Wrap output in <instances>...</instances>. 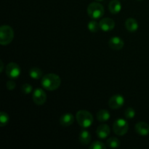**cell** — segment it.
I'll return each mask as SVG.
<instances>
[{
  "label": "cell",
  "mask_w": 149,
  "mask_h": 149,
  "mask_svg": "<svg viewBox=\"0 0 149 149\" xmlns=\"http://www.w3.org/2000/svg\"><path fill=\"white\" fill-rule=\"evenodd\" d=\"M41 84L45 90L48 91H54L59 88L61 84V79L57 74H47L42 78Z\"/></svg>",
  "instance_id": "cell-1"
},
{
  "label": "cell",
  "mask_w": 149,
  "mask_h": 149,
  "mask_svg": "<svg viewBox=\"0 0 149 149\" xmlns=\"http://www.w3.org/2000/svg\"><path fill=\"white\" fill-rule=\"evenodd\" d=\"M77 121L79 125L83 128H88L93 125V116L89 111L86 110L79 111L76 115Z\"/></svg>",
  "instance_id": "cell-2"
},
{
  "label": "cell",
  "mask_w": 149,
  "mask_h": 149,
  "mask_svg": "<svg viewBox=\"0 0 149 149\" xmlns=\"http://www.w3.org/2000/svg\"><path fill=\"white\" fill-rule=\"evenodd\" d=\"M14 38V31L12 27L7 25L1 26L0 28V44L7 45L11 43Z\"/></svg>",
  "instance_id": "cell-3"
},
{
  "label": "cell",
  "mask_w": 149,
  "mask_h": 149,
  "mask_svg": "<svg viewBox=\"0 0 149 149\" xmlns=\"http://www.w3.org/2000/svg\"><path fill=\"white\" fill-rule=\"evenodd\" d=\"M87 14L93 19L100 18L104 15V8L102 4L93 2L87 7Z\"/></svg>",
  "instance_id": "cell-4"
},
{
  "label": "cell",
  "mask_w": 149,
  "mask_h": 149,
  "mask_svg": "<svg viewBox=\"0 0 149 149\" xmlns=\"http://www.w3.org/2000/svg\"><path fill=\"white\" fill-rule=\"evenodd\" d=\"M129 130V125L125 119H118L114 122L113 125V130L117 135H124Z\"/></svg>",
  "instance_id": "cell-5"
},
{
  "label": "cell",
  "mask_w": 149,
  "mask_h": 149,
  "mask_svg": "<svg viewBox=\"0 0 149 149\" xmlns=\"http://www.w3.org/2000/svg\"><path fill=\"white\" fill-rule=\"evenodd\" d=\"M21 73L20 66L15 63H10L6 67V74L10 79H16Z\"/></svg>",
  "instance_id": "cell-6"
},
{
  "label": "cell",
  "mask_w": 149,
  "mask_h": 149,
  "mask_svg": "<svg viewBox=\"0 0 149 149\" xmlns=\"http://www.w3.org/2000/svg\"><path fill=\"white\" fill-rule=\"evenodd\" d=\"M33 100L35 104L42 106L47 100V94L42 89L37 88L33 93Z\"/></svg>",
  "instance_id": "cell-7"
},
{
  "label": "cell",
  "mask_w": 149,
  "mask_h": 149,
  "mask_svg": "<svg viewBox=\"0 0 149 149\" xmlns=\"http://www.w3.org/2000/svg\"><path fill=\"white\" fill-rule=\"evenodd\" d=\"M125 98L121 95H114L109 101V106L112 109H119L124 106Z\"/></svg>",
  "instance_id": "cell-8"
},
{
  "label": "cell",
  "mask_w": 149,
  "mask_h": 149,
  "mask_svg": "<svg viewBox=\"0 0 149 149\" xmlns=\"http://www.w3.org/2000/svg\"><path fill=\"white\" fill-rule=\"evenodd\" d=\"M99 24H100V29L103 31H110L113 30L115 27L114 20L109 17L102 19L99 22Z\"/></svg>",
  "instance_id": "cell-9"
},
{
  "label": "cell",
  "mask_w": 149,
  "mask_h": 149,
  "mask_svg": "<svg viewBox=\"0 0 149 149\" xmlns=\"http://www.w3.org/2000/svg\"><path fill=\"white\" fill-rule=\"evenodd\" d=\"M124 45H125L124 41L122 40V39H121L120 37H118V36L112 37L109 41V47L113 50H120L121 49L123 48Z\"/></svg>",
  "instance_id": "cell-10"
},
{
  "label": "cell",
  "mask_w": 149,
  "mask_h": 149,
  "mask_svg": "<svg viewBox=\"0 0 149 149\" xmlns=\"http://www.w3.org/2000/svg\"><path fill=\"white\" fill-rule=\"evenodd\" d=\"M110 127H109L107 125H100V126L97 128V130H96L97 136L100 139H105V138H108L109 135H110Z\"/></svg>",
  "instance_id": "cell-11"
},
{
  "label": "cell",
  "mask_w": 149,
  "mask_h": 149,
  "mask_svg": "<svg viewBox=\"0 0 149 149\" xmlns=\"http://www.w3.org/2000/svg\"><path fill=\"white\" fill-rule=\"evenodd\" d=\"M135 131L139 135L145 136L149 134V125L143 122H138L135 125Z\"/></svg>",
  "instance_id": "cell-12"
},
{
  "label": "cell",
  "mask_w": 149,
  "mask_h": 149,
  "mask_svg": "<svg viewBox=\"0 0 149 149\" xmlns=\"http://www.w3.org/2000/svg\"><path fill=\"white\" fill-rule=\"evenodd\" d=\"M74 116L72 113H66L63 115L60 119V124L63 127H69L74 123Z\"/></svg>",
  "instance_id": "cell-13"
},
{
  "label": "cell",
  "mask_w": 149,
  "mask_h": 149,
  "mask_svg": "<svg viewBox=\"0 0 149 149\" xmlns=\"http://www.w3.org/2000/svg\"><path fill=\"white\" fill-rule=\"evenodd\" d=\"M125 27L130 32H135L138 29V23L135 19L128 18L125 21Z\"/></svg>",
  "instance_id": "cell-14"
},
{
  "label": "cell",
  "mask_w": 149,
  "mask_h": 149,
  "mask_svg": "<svg viewBox=\"0 0 149 149\" xmlns=\"http://www.w3.org/2000/svg\"><path fill=\"white\" fill-rule=\"evenodd\" d=\"M109 10L112 14H118L122 10V4L118 0H112L109 4Z\"/></svg>",
  "instance_id": "cell-15"
},
{
  "label": "cell",
  "mask_w": 149,
  "mask_h": 149,
  "mask_svg": "<svg viewBox=\"0 0 149 149\" xmlns=\"http://www.w3.org/2000/svg\"><path fill=\"white\" fill-rule=\"evenodd\" d=\"M91 135L87 130H83L79 134V141L82 145H87L91 141Z\"/></svg>",
  "instance_id": "cell-16"
},
{
  "label": "cell",
  "mask_w": 149,
  "mask_h": 149,
  "mask_svg": "<svg viewBox=\"0 0 149 149\" xmlns=\"http://www.w3.org/2000/svg\"><path fill=\"white\" fill-rule=\"evenodd\" d=\"M110 117V113L105 109H102L97 113V119L100 122H107L109 120Z\"/></svg>",
  "instance_id": "cell-17"
},
{
  "label": "cell",
  "mask_w": 149,
  "mask_h": 149,
  "mask_svg": "<svg viewBox=\"0 0 149 149\" xmlns=\"http://www.w3.org/2000/svg\"><path fill=\"white\" fill-rule=\"evenodd\" d=\"M29 76L31 77L33 79H39L42 78V71L40 68H37V67H33L29 70Z\"/></svg>",
  "instance_id": "cell-18"
},
{
  "label": "cell",
  "mask_w": 149,
  "mask_h": 149,
  "mask_svg": "<svg viewBox=\"0 0 149 149\" xmlns=\"http://www.w3.org/2000/svg\"><path fill=\"white\" fill-rule=\"evenodd\" d=\"M106 143H107V146L109 148H118V147L120 146L121 144L120 141L117 138H115V137H111V138H109Z\"/></svg>",
  "instance_id": "cell-19"
},
{
  "label": "cell",
  "mask_w": 149,
  "mask_h": 149,
  "mask_svg": "<svg viewBox=\"0 0 149 149\" xmlns=\"http://www.w3.org/2000/svg\"><path fill=\"white\" fill-rule=\"evenodd\" d=\"M87 27H88L89 30L93 33H96L97 31H98L99 29H100V24L96 20H91L89 22Z\"/></svg>",
  "instance_id": "cell-20"
},
{
  "label": "cell",
  "mask_w": 149,
  "mask_h": 149,
  "mask_svg": "<svg viewBox=\"0 0 149 149\" xmlns=\"http://www.w3.org/2000/svg\"><path fill=\"white\" fill-rule=\"evenodd\" d=\"M9 120H10V118H9L7 113L1 111L0 113V125H1V127L6 126L9 122Z\"/></svg>",
  "instance_id": "cell-21"
},
{
  "label": "cell",
  "mask_w": 149,
  "mask_h": 149,
  "mask_svg": "<svg viewBox=\"0 0 149 149\" xmlns=\"http://www.w3.org/2000/svg\"><path fill=\"white\" fill-rule=\"evenodd\" d=\"M125 116L126 119H130L135 117V111L132 108H128L125 110Z\"/></svg>",
  "instance_id": "cell-22"
},
{
  "label": "cell",
  "mask_w": 149,
  "mask_h": 149,
  "mask_svg": "<svg viewBox=\"0 0 149 149\" xmlns=\"http://www.w3.org/2000/svg\"><path fill=\"white\" fill-rule=\"evenodd\" d=\"M90 149H106V146L100 141H95L90 146Z\"/></svg>",
  "instance_id": "cell-23"
},
{
  "label": "cell",
  "mask_w": 149,
  "mask_h": 149,
  "mask_svg": "<svg viewBox=\"0 0 149 149\" xmlns=\"http://www.w3.org/2000/svg\"><path fill=\"white\" fill-rule=\"evenodd\" d=\"M33 90V87L30 84H24L22 85L21 87V91L23 92L24 94H29Z\"/></svg>",
  "instance_id": "cell-24"
},
{
  "label": "cell",
  "mask_w": 149,
  "mask_h": 149,
  "mask_svg": "<svg viewBox=\"0 0 149 149\" xmlns=\"http://www.w3.org/2000/svg\"><path fill=\"white\" fill-rule=\"evenodd\" d=\"M16 84L13 80H9L7 82V84H6V87H7V90H13L15 88Z\"/></svg>",
  "instance_id": "cell-25"
},
{
  "label": "cell",
  "mask_w": 149,
  "mask_h": 149,
  "mask_svg": "<svg viewBox=\"0 0 149 149\" xmlns=\"http://www.w3.org/2000/svg\"><path fill=\"white\" fill-rule=\"evenodd\" d=\"M0 63H1V68H0V71H1V72H2L3 68H4V64H3V62L1 61H0Z\"/></svg>",
  "instance_id": "cell-26"
},
{
  "label": "cell",
  "mask_w": 149,
  "mask_h": 149,
  "mask_svg": "<svg viewBox=\"0 0 149 149\" xmlns=\"http://www.w3.org/2000/svg\"><path fill=\"white\" fill-rule=\"evenodd\" d=\"M96 1H103V0H96Z\"/></svg>",
  "instance_id": "cell-27"
},
{
  "label": "cell",
  "mask_w": 149,
  "mask_h": 149,
  "mask_svg": "<svg viewBox=\"0 0 149 149\" xmlns=\"http://www.w3.org/2000/svg\"><path fill=\"white\" fill-rule=\"evenodd\" d=\"M138 1H141V0H138Z\"/></svg>",
  "instance_id": "cell-28"
}]
</instances>
